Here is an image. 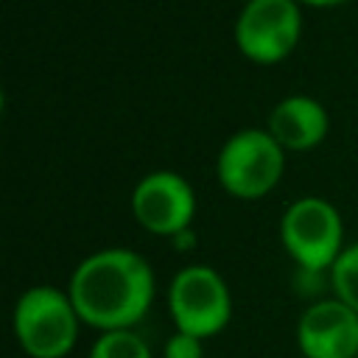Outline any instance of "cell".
<instances>
[{
	"label": "cell",
	"instance_id": "6da1fadb",
	"mask_svg": "<svg viewBox=\"0 0 358 358\" xmlns=\"http://www.w3.org/2000/svg\"><path fill=\"white\" fill-rule=\"evenodd\" d=\"M154 291L157 282L148 260L123 246L87 255L67 282L81 322L98 333L134 330L151 310Z\"/></svg>",
	"mask_w": 358,
	"mask_h": 358
},
{
	"label": "cell",
	"instance_id": "7a4b0ae2",
	"mask_svg": "<svg viewBox=\"0 0 358 358\" xmlns=\"http://www.w3.org/2000/svg\"><path fill=\"white\" fill-rule=\"evenodd\" d=\"M81 324L70 294L56 285H34L22 291L11 310L14 341L28 358L70 355Z\"/></svg>",
	"mask_w": 358,
	"mask_h": 358
},
{
	"label": "cell",
	"instance_id": "3957f363",
	"mask_svg": "<svg viewBox=\"0 0 358 358\" xmlns=\"http://www.w3.org/2000/svg\"><path fill=\"white\" fill-rule=\"evenodd\" d=\"M280 241L299 271L330 274L333 263L344 252V224L330 201L302 196L282 213Z\"/></svg>",
	"mask_w": 358,
	"mask_h": 358
},
{
	"label": "cell",
	"instance_id": "277c9868",
	"mask_svg": "<svg viewBox=\"0 0 358 358\" xmlns=\"http://www.w3.org/2000/svg\"><path fill=\"white\" fill-rule=\"evenodd\" d=\"M168 313L176 330L213 338L232 319V294L227 280L201 263L185 266L168 285Z\"/></svg>",
	"mask_w": 358,
	"mask_h": 358
},
{
	"label": "cell",
	"instance_id": "5b68a950",
	"mask_svg": "<svg viewBox=\"0 0 358 358\" xmlns=\"http://www.w3.org/2000/svg\"><path fill=\"white\" fill-rule=\"evenodd\" d=\"M285 168L282 145L263 129H243L232 134L215 162L221 187L235 199H260L280 182Z\"/></svg>",
	"mask_w": 358,
	"mask_h": 358
},
{
	"label": "cell",
	"instance_id": "8992f818",
	"mask_svg": "<svg viewBox=\"0 0 358 358\" xmlns=\"http://www.w3.org/2000/svg\"><path fill=\"white\" fill-rule=\"evenodd\" d=\"M299 25L294 0H249L235 22V45L246 59L274 64L296 48Z\"/></svg>",
	"mask_w": 358,
	"mask_h": 358
},
{
	"label": "cell",
	"instance_id": "52a82bcc",
	"mask_svg": "<svg viewBox=\"0 0 358 358\" xmlns=\"http://www.w3.org/2000/svg\"><path fill=\"white\" fill-rule=\"evenodd\" d=\"M131 213L145 232L176 238L179 232L190 229L196 196L185 176L173 171H154L134 185Z\"/></svg>",
	"mask_w": 358,
	"mask_h": 358
},
{
	"label": "cell",
	"instance_id": "ba28073f",
	"mask_svg": "<svg viewBox=\"0 0 358 358\" xmlns=\"http://www.w3.org/2000/svg\"><path fill=\"white\" fill-rule=\"evenodd\" d=\"M296 347L305 358H358V313L336 296L310 302L296 322Z\"/></svg>",
	"mask_w": 358,
	"mask_h": 358
},
{
	"label": "cell",
	"instance_id": "9c48e42d",
	"mask_svg": "<svg viewBox=\"0 0 358 358\" xmlns=\"http://www.w3.org/2000/svg\"><path fill=\"white\" fill-rule=\"evenodd\" d=\"M268 134L282 145V151H308L324 140L327 112L308 95H288L271 109Z\"/></svg>",
	"mask_w": 358,
	"mask_h": 358
},
{
	"label": "cell",
	"instance_id": "30bf717a",
	"mask_svg": "<svg viewBox=\"0 0 358 358\" xmlns=\"http://www.w3.org/2000/svg\"><path fill=\"white\" fill-rule=\"evenodd\" d=\"M90 358H154V352L137 330H109L98 333Z\"/></svg>",
	"mask_w": 358,
	"mask_h": 358
},
{
	"label": "cell",
	"instance_id": "8fae6325",
	"mask_svg": "<svg viewBox=\"0 0 358 358\" xmlns=\"http://www.w3.org/2000/svg\"><path fill=\"white\" fill-rule=\"evenodd\" d=\"M330 288H333L336 299H341L344 305H350L358 313V243L344 246V252L333 263Z\"/></svg>",
	"mask_w": 358,
	"mask_h": 358
},
{
	"label": "cell",
	"instance_id": "7c38bea8",
	"mask_svg": "<svg viewBox=\"0 0 358 358\" xmlns=\"http://www.w3.org/2000/svg\"><path fill=\"white\" fill-rule=\"evenodd\" d=\"M162 358H204V338L173 330L162 344Z\"/></svg>",
	"mask_w": 358,
	"mask_h": 358
},
{
	"label": "cell",
	"instance_id": "4fadbf2b",
	"mask_svg": "<svg viewBox=\"0 0 358 358\" xmlns=\"http://www.w3.org/2000/svg\"><path fill=\"white\" fill-rule=\"evenodd\" d=\"M173 243H176V249H187V246L193 243V235H190V229H185V232H179V235L173 238Z\"/></svg>",
	"mask_w": 358,
	"mask_h": 358
},
{
	"label": "cell",
	"instance_id": "5bb4252c",
	"mask_svg": "<svg viewBox=\"0 0 358 358\" xmlns=\"http://www.w3.org/2000/svg\"><path fill=\"white\" fill-rule=\"evenodd\" d=\"M294 3H305V6H316V8H327V6L347 3V0H294Z\"/></svg>",
	"mask_w": 358,
	"mask_h": 358
}]
</instances>
